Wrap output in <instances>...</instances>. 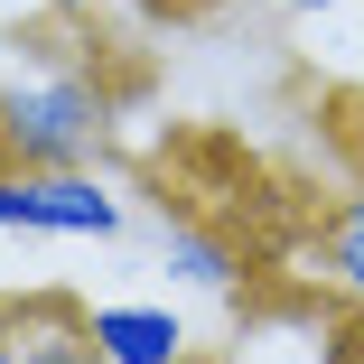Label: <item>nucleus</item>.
<instances>
[{
    "mask_svg": "<svg viewBox=\"0 0 364 364\" xmlns=\"http://www.w3.org/2000/svg\"><path fill=\"white\" fill-rule=\"evenodd\" d=\"M112 140V94L75 65L0 85V168H94Z\"/></svg>",
    "mask_w": 364,
    "mask_h": 364,
    "instance_id": "1",
    "label": "nucleus"
},
{
    "mask_svg": "<svg viewBox=\"0 0 364 364\" xmlns=\"http://www.w3.org/2000/svg\"><path fill=\"white\" fill-rule=\"evenodd\" d=\"M0 225L10 234H65V243H112L122 196L94 168H0Z\"/></svg>",
    "mask_w": 364,
    "mask_h": 364,
    "instance_id": "2",
    "label": "nucleus"
},
{
    "mask_svg": "<svg viewBox=\"0 0 364 364\" xmlns=\"http://www.w3.org/2000/svg\"><path fill=\"white\" fill-rule=\"evenodd\" d=\"M0 336H10L19 364H103L85 309L75 299H47V289H38V299H0Z\"/></svg>",
    "mask_w": 364,
    "mask_h": 364,
    "instance_id": "3",
    "label": "nucleus"
},
{
    "mask_svg": "<svg viewBox=\"0 0 364 364\" xmlns=\"http://www.w3.org/2000/svg\"><path fill=\"white\" fill-rule=\"evenodd\" d=\"M85 327H94V355L103 364H187V327L168 309L112 299V309H85Z\"/></svg>",
    "mask_w": 364,
    "mask_h": 364,
    "instance_id": "4",
    "label": "nucleus"
},
{
    "mask_svg": "<svg viewBox=\"0 0 364 364\" xmlns=\"http://www.w3.org/2000/svg\"><path fill=\"white\" fill-rule=\"evenodd\" d=\"M159 252H168V271L196 280V289H234V280H243V262L215 243L205 225H159Z\"/></svg>",
    "mask_w": 364,
    "mask_h": 364,
    "instance_id": "5",
    "label": "nucleus"
},
{
    "mask_svg": "<svg viewBox=\"0 0 364 364\" xmlns=\"http://www.w3.org/2000/svg\"><path fill=\"white\" fill-rule=\"evenodd\" d=\"M309 262H318V280L336 289V299H355V309H364V225H355L346 205L318 225V252H309Z\"/></svg>",
    "mask_w": 364,
    "mask_h": 364,
    "instance_id": "6",
    "label": "nucleus"
},
{
    "mask_svg": "<svg viewBox=\"0 0 364 364\" xmlns=\"http://www.w3.org/2000/svg\"><path fill=\"white\" fill-rule=\"evenodd\" d=\"M280 10H336V0H280Z\"/></svg>",
    "mask_w": 364,
    "mask_h": 364,
    "instance_id": "7",
    "label": "nucleus"
},
{
    "mask_svg": "<svg viewBox=\"0 0 364 364\" xmlns=\"http://www.w3.org/2000/svg\"><path fill=\"white\" fill-rule=\"evenodd\" d=\"M346 215H355V225H364V196H346Z\"/></svg>",
    "mask_w": 364,
    "mask_h": 364,
    "instance_id": "8",
    "label": "nucleus"
},
{
    "mask_svg": "<svg viewBox=\"0 0 364 364\" xmlns=\"http://www.w3.org/2000/svg\"><path fill=\"white\" fill-rule=\"evenodd\" d=\"M56 10H94V0H56Z\"/></svg>",
    "mask_w": 364,
    "mask_h": 364,
    "instance_id": "9",
    "label": "nucleus"
},
{
    "mask_svg": "<svg viewBox=\"0 0 364 364\" xmlns=\"http://www.w3.org/2000/svg\"><path fill=\"white\" fill-rule=\"evenodd\" d=\"M0 364H19V355H10V336H0Z\"/></svg>",
    "mask_w": 364,
    "mask_h": 364,
    "instance_id": "10",
    "label": "nucleus"
},
{
    "mask_svg": "<svg viewBox=\"0 0 364 364\" xmlns=\"http://www.w3.org/2000/svg\"><path fill=\"white\" fill-rule=\"evenodd\" d=\"M355 364H364V355H355Z\"/></svg>",
    "mask_w": 364,
    "mask_h": 364,
    "instance_id": "11",
    "label": "nucleus"
}]
</instances>
